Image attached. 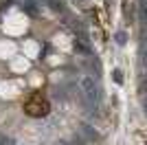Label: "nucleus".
I'll return each instance as SVG.
<instances>
[{"label":"nucleus","instance_id":"f257e3e1","mask_svg":"<svg viewBox=\"0 0 147 145\" xmlns=\"http://www.w3.org/2000/svg\"><path fill=\"white\" fill-rule=\"evenodd\" d=\"M79 88H81V95H84L88 106H90V108H97L99 99H101V90H99L97 79L92 77V75H84L81 81H79Z\"/></svg>","mask_w":147,"mask_h":145},{"label":"nucleus","instance_id":"f03ea898","mask_svg":"<svg viewBox=\"0 0 147 145\" xmlns=\"http://www.w3.org/2000/svg\"><path fill=\"white\" fill-rule=\"evenodd\" d=\"M81 132L88 136V141H97L99 139V132H97V130H92L90 125H81Z\"/></svg>","mask_w":147,"mask_h":145},{"label":"nucleus","instance_id":"7ed1b4c3","mask_svg":"<svg viewBox=\"0 0 147 145\" xmlns=\"http://www.w3.org/2000/svg\"><path fill=\"white\" fill-rule=\"evenodd\" d=\"M138 13H141V20L147 24V0H141V5H138Z\"/></svg>","mask_w":147,"mask_h":145},{"label":"nucleus","instance_id":"20e7f679","mask_svg":"<svg viewBox=\"0 0 147 145\" xmlns=\"http://www.w3.org/2000/svg\"><path fill=\"white\" fill-rule=\"evenodd\" d=\"M75 48H77L79 53H84V55H88V53H90L88 44H86V42H81V40H77V42H75Z\"/></svg>","mask_w":147,"mask_h":145},{"label":"nucleus","instance_id":"39448f33","mask_svg":"<svg viewBox=\"0 0 147 145\" xmlns=\"http://www.w3.org/2000/svg\"><path fill=\"white\" fill-rule=\"evenodd\" d=\"M0 145H18L16 139H9V136H0Z\"/></svg>","mask_w":147,"mask_h":145},{"label":"nucleus","instance_id":"423d86ee","mask_svg":"<svg viewBox=\"0 0 147 145\" xmlns=\"http://www.w3.org/2000/svg\"><path fill=\"white\" fill-rule=\"evenodd\" d=\"M117 42H119V44H123V42H125V33H123V31H119V35H117Z\"/></svg>","mask_w":147,"mask_h":145},{"label":"nucleus","instance_id":"0eeeda50","mask_svg":"<svg viewBox=\"0 0 147 145\" xmlns=\"http://www.w3.org/2000/svg\"><path fill=\"white\" fill-rule=\"evenodd\" d=\"M143 66L147 68V51H145V55H143Z\"/></svg>","mask_w":147,"mask_h":145},{"label":"nucleus","instance_id":"6e6552de","mask_svg":"<svg viewBox=\"0 0 147 145\" xmlns=\"http://www.w3.org/2000/svg\"><path fill=\"white\" fill-rule=\"evenodd\" d=\"M143 108H145V115H147V99H145V103H143Z\"/></svg>","mask_w":147,"mask_h":145}]
</instances>
